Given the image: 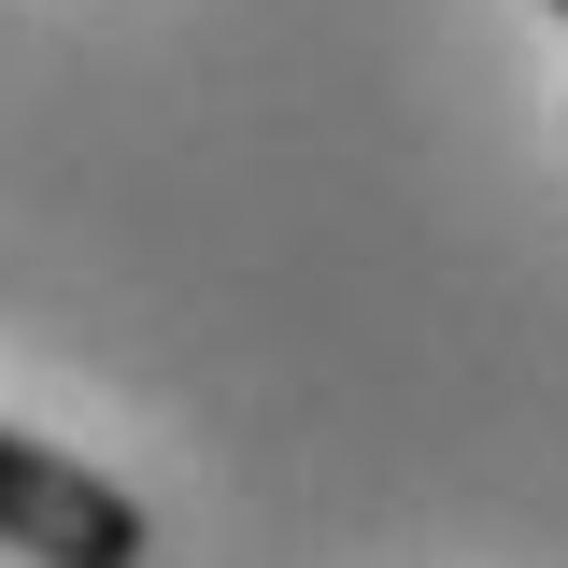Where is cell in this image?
<instances>
[{"mask_svg": "<svg viewBox=\"0 0 568 568\" xmlns=\"http://www.w3.org/2000/svg\"><path fill=\"white\" fill-rule=\"evenodd\" d=\"M0 555H29V568H142V497L100 484L58 440L0 426Z\"/></svg>", "mask_w": 568, "mask_h": 568, "instance_id": "cell-1", "label": "cell"}, {"mask_svg": "<svg viewBox=\"0 0 568 568\" xmlns=\"http://www.w3.org/2000/svg\"><path fill=\"white\" fill-rule=\"evenodd\" d=\"M540 14H555V29H568V0H540Z\"/></svg>", "mask_w": 568, "mask_h": 568, "instance_id": "cell-2", "label": "cell"}]
</instances>
